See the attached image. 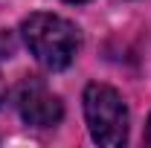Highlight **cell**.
I'll use <instances>...</instances> for the list:
<instances>
[{"mask_svg":"<svg viewBox=\"0 0 151 148\" xmlns=\"http://www.w3.org/2000/svg\"><path fill=\"white\" fill-rule=\"evenodd\" d=\"M20 29H23V41H26L29 52L50 70L70 67V61L78 52V44H81L76 23H70L67 18H58V15H47V12L29 15Z\"/></svg>","mask_w":151,"mask_h":148,"instance_id":"obj_1","label":"cell"},{"mask_svg":"<svg viewBox=\"0 0 151 148\" xmlns=\"http://www.w3.org/2000/svg\"><path fill=\"white\" fill-rule=\"evenodd\" d=\"M84 119L99 145L119 148L128 139V108L122 96L108 84H87L84 90Z\"/></svg>","mask_w":151,"mask_h":148,"instance_id":"obj_2","label":"cell"},{"mask_svg":"<svg viewBox=\"0 0 151 148\" xmlns=\"http://www.w3.org/2000/svg\"><path fill=\"white\" fill-rule=\"evenodd\" d=\"M67 3H84V0H67Z\"/></svg>","mask_w":151,"mask_h":148,"instance_id":"obj_5","label":"cell"},{"mask_svg":"<svg viewBox=\"0 0 151 148\" xmlns=\"http://www.w3.org/2000/svg\"><path fill=\"white\" fill-rule=\"evenodd\" d=\"M0 99H3V84H0Z\"/></svg>","mask_w":151,"mask_h":148,"instance_id":"obj_6","label":"cell"},{"mask_svg":"<svg viewBox=\"0 0 151 148\" xmlns=\"http://www.w3.org/2000/svg\"><path fill=\"white\" fill-rule=\"evenodd\" d=\"M145 142L151 145V116H148V128H145Z\"/></svg>","mask_w":151,"mask_h":148,"instance_id":"obj_4","label":"cell"},{"mask_svg":"<svg viewBox=\"0 0 151 148\" xmlns=\"http://www.w3.org/2000/svg\"><path fill=\"white\" fill-rule=\"evenodd\" d=\"M15 105H18V111H20V119L26 125H35V128H52V125L61 122V116H64L61 99L47 84H41L35 78L23 81L18 87Z\"/></svg>","mask_w":151,"mask_h":148,"instance_id":"obj_3","label":"cell"}]
</instances>
